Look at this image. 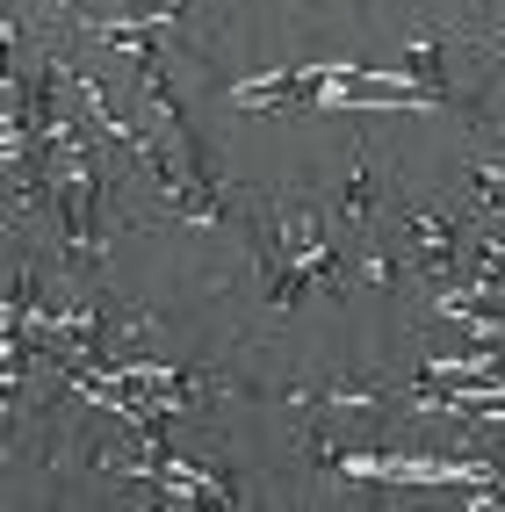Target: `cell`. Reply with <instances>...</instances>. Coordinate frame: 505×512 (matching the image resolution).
Wrapping results in <instances>:
<instances>
[{
	"label": "cell",
	"mask_w": 505,
	"mask_h": 512,
	"mask_svg": "<svg viewBox=\"0 0 505 512\" xmlns=\"http://www.w3.org/2000/svg\"><path fill=\"white\" fill-rule=\"evenodd\" d=\"M469 37H477V44H484L491 58H505V22H498V29H469Z\"/></svg>",
	"instance_id": "7a4b0ae2"
},
{
	"label": "cell",
	"mask_w": 505,
	"mask_h": 512,
	"mask_svg": "<svg viewBox=\"0 0 505 512\" xmlns=\"http://www.w3.org/2000/svg\"><path fill=\"white\" fill-rule=\"evenodd\" d=\"M332 224H340V210H325L318 195H275L253 210V260L267 275V303L275 311H289V296L303 282H347V260L340 246H332Z\"/></svg>",
	"instance_id": "6da1fadb"
}]
</instances>
